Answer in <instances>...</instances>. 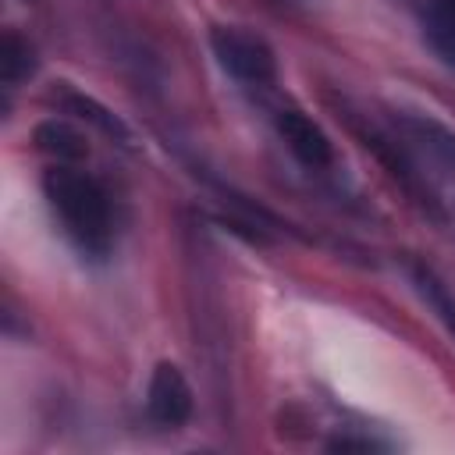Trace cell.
Instances as JSON below:
<instances>
[{
  "label": "cell",
  "instance_id": "obj_1",
  "mask_svg": "<svg viewBox=\"0 0 455 455\" xmlns=\"http://www.w3.org/2000/svg\"><path fill=\"white\" fill-rule=\"evenodd\" d=\"M43 199L60 235L85 256L107 259L114 249V210L107 188L75 164H53L43 171Z\"/></svg>",
  "mask_w": 455,
  "mask_h": 455
},
{
  "label": "cell",
  "instance_id": "obj_2",
  "mask_svg": "<svg viewBox=\"0 0 455 455\" xmlns=\"http://www.w3.org/2000/svg\"><path fill=\"white\" fill-rule=\"evenodd\" d=\"M391 135L409 160L434 178H455V128L427 110H391Z\"/></svg>",
  "mask_w": 455,
  "mask_h": 455
},
{
  "label": "cell",
  "instance_id": "obj_3",
  "mask_svg": "<svg viewBox=\"0 0 455 455\" xmlns=\"http://www.w3.org/2000/svg\"><path fill=\"white\" fill-rule=\"evenodd\" d=\"M210 50H213L220 71L231 75L242 85L267 89L277 78L274 46L259 32H252L245 25H213L210 28Z\"/></svg>",
  "mask_w": 455,
  "mask_h": 455
},
{
  "label": "cell",
  "instance_id": "obj_4",
  "mask_svg": "<svg viewBox=\"0 0 455 455\" xmlns=\"http://www.w3.org/2000/svg\"><path fill=\"white\" fill-rule=\"evenodd\" d=\"M274 128L284 142V149L306 167V171H327L334 164V142L327 132L299 107H281L274 114Z\"/></svg>",
  "mask_w": 455,
  "mask_h": 455
},
{
  "label": "cell",
  "instance_id": "obj_5",
  "mask_svg": "<svg viewBox=\"0 0 455 455\" xmlns=\"http://www.w3.org/2000/svg\"><path fill=\"white\" fill-rule=\"evenodd\" d=\"M196 409V395L192 384L185 380V373L174 363H156L146 384V412L153 423L160 427H185L192 419Z\"/></svg>",
  "mask_w": 455,
  "mask_h": 455
},
{
  "label": "cell",
  "instance_id": "obj_6",
  "mask_svg": "<svg viewBox=\"0 0 455 455\" xmlns=\"http://www.w3.org/2000/svg\"><path fill=\"white\" fill-rule=\"evenodd\" d=\"M53 103H57L64 114H71V117H78V121L92 124V128H96V132H103L107 139H114V142H121V146H128V142H132L128 124H124L110 107H103L96 96L78 92V89H71L68 82H60V85L53 89Z\"/></svg>",
  "mask_w": 455,
  "mask_h": 455
},
{
  "label": "cell",
  "instance_id": "obj_7",
  "mask_svg": "<svg viewBox=\"0 0 455 455\" xmlns=\"http://www.w3.org/2000/svg\"><path fill=\"white\" fill-rule=\"evenodd\" d=\"M405 277L412 284V291L419 295V302L437 316V323L455 338V291L448 288V281L423 259L409 256L405 259Z\"/></svg>",
  "mask_w": 455,
  "mask_h": 455
},
{
  "label": "cell",
  "instance_id": "obj_8",
  "mask_svg": "<svg viewBox=\"0 0 455 455\" xmlns=\"http://www.w3.org/2000/svg\"><path fill=\"white\" fill-rule=\"evenodd\" d=\"M32 142H36L39 153L53 156L57 164H78V160L89 156L85 135H82L71 121H64V117H46V121H39L36 132H32Z\"/></svg>",
  "mask_w": 455,
  "mask_h": 455
},
{
  "label": "cell",
  "instance_id": "obj_9",
  "mask_svg": "<svg viewBox=\"0 0 455 455\" xmlns=\"http://www.w3.org/2000/svg\"><path fill=\"white\" fill-rule=\"evenodd\" d=\"M419 28H423V43L448 68H455V0H423Z\"/></svg>",
  "mask_w": 455,
  "mask_h": 455
},
{
  "label": "cell",
  "instance_id": "obj_10",
  "mask_svg": "<svg viewBox=\"0 0 455 455\" xmlns=\"http://www.w3.org/2000/svg\"><path fill=\"white\" fill-rule=\"evenodd\" d=\"M36 64H39L36 60V46L21 32L7 28L0 36V82H4V89H18L25 78H32Z\"/></svg>",
  "mask_w": 455,
  "mask_h": 455
},
{
  "label": "cell",
  "instance_id": "obj_11",
  "mask_svg": "<svg viewBox=\"0 0 455 455\" xmlns=\"http://www.w3.org/2000/svg\"><path fill=\"white\" fill-rule=\"evenodd\" d=\"M327 448H331V451H380V448H387V444L377 441V437H370V434H334V437L327 441Z\"/></svg>",
  "mask_w": 455,
  "mask_h": 455
}]
</instances>
